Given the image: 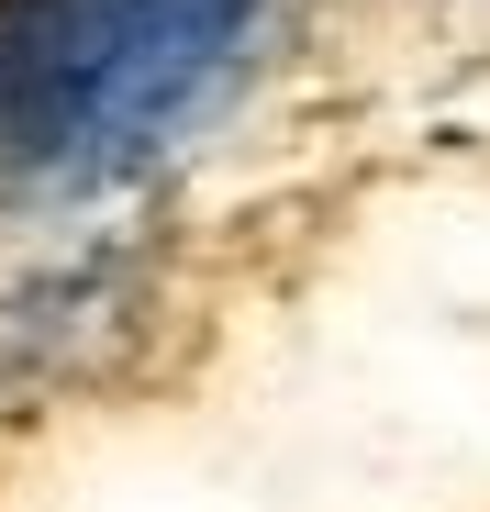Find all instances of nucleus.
<instances>
[{"label": "nucleus", "instance_id": "obj_1", "mask_svg": "<svg viewBox=\"0 0 490 512\" xmlns=\"http://www.w3.org/2000/svg\"><path fill=\"white\" fill-rule=\"evenodd\" d=\"M279 0H0V190H112L268 56Z\"/></svg>", "mask_w": 490, "mask_h": 512}]
</instances>
